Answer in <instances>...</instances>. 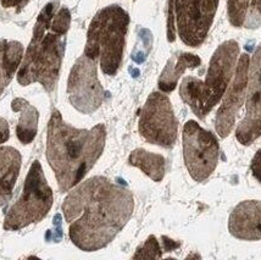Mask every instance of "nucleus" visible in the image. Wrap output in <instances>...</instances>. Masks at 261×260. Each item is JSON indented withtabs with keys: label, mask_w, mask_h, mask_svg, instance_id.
Instances as JSON below:
<instances>
[{
	"label": "nucleus",
	"mask_w": 261,
	"mask_h": 260,
	"mask_svg": "<svg viewBox=\"0 0 261 260\" xmlns=\"http://www.w3.org/2000/svg\"><path fill=\"white\" fill-rule=\"evenodd\" d=\"M133 210L132 192L102 176L74 186L63 204L71 241L83 252L105 248L122 231Z\"/></svg>",
	"instance_id": "1"
},
{
	"label": "nucleus",
	"mask_w": 261,
	"mask_h": 260,
	"mask_svg": "<svg viewBox=\"0 0 261 260\" xmlns=\"http://www.w3.org/2000/svg\"><path fill=\"white\" fill-rule=\"evenodd\" d=\"M107 128L102 123L91 129L74 128L53 110L48 123L46 159L61 192L72 190L91 171L105 148Z\"/></svg>",
	"instance_id": "2"
},
{
	"label": "nucleus",
	"mask_w": 261,
	"mask_h": 260,
	"mask_svg": "<svg viewBox=\"0 0 261 260\" xmlns=\"http://www.w3.org/2000/svg\"><path fill=\"white\" fill-rule=\"evenodd\" d=\"M58 6V2L49 3L38 15L32 41L17 72L20 85L40 83L46 92H53L57 86L70 29L54 17Z\"/></svg>",
	"instance_id": "3"
},
{
	"label": "nucleus",
	"mask_w": 261,
	"mask_h": 260,
	"mask_svg": "<svg viewBox=\"0 0 261 260\" xmlns=\"http://www.w3.org/2000/svg\"><path fill=\"white\" fill-rule=\"evenodd\" d=\"M128 24V14L119 5L101 9L89 24L85 54L99 60L105 75H116L120 69Z\"/></svg>",
	"instance_id": "4"
},
{
	"label": "nucleus",
	"mask_w": 261,
	"mask_h": 260,
	"mask_svg": "<svg viewBox=\"0 0 261 260\" xmlns=\"http://www.w3.org/2000/svg\"><path fill=\"white\" fill-rule=\"evenodd\" d=\"M54 196L39 162H34L24 181L22 194L11 206L4 221L5 230L16 231L43 220L50 212Z\"/></svg>",
	"instance_id": "5"
},
{
	"label": "nucleus",
	"mask_w": 261,
	"mask_h": 260,
	"mask_svg": "<svg viewBox=\"0 0 261 260\" xmlns=\"http://www.w3.org/2000/svg\"><path fill=\"white\" fill-rule=\"evenodd\" d=\"M238 55L239 45L232 39L223 42L214 53L206 79L204 82L201 81L200 98L197 109L194 110L195 116L200 120H205L207 114L215 108L225 94L236 71Z\"/></svg>",
	"instance_id": "6"
},
{
	"label": "nucleus",
	"mask_w": 261,
	"mask_h": 260,
	"mask_svg": "<svg viewBox=\"0 0 261 260\" xmlns=\"http://www.w3.org/2000/svg\"><path fill=\"white\" fill-rule=\"evenodd\" d=\"M183 158L189 175L203 182L215 171L219 163L220 145L214 133L189 120L183 127Z\"/></svg>",
	"instance_id": "7"
},
{
	"label": "nucleus",
	"mask_w": 261,
	"mask_h": 260,
	"mask_svg": "<svg viewBox=\"0 0 261 260\" xmlns=\"http://www.w3.org/2000/svg\"><path fill=\"white\" fill-rule=\"evenodd\" d=\"M138 129L148 143L163 148L175 145L178 122L166 94L153 92L149 95L142 109Z\"/></svg>",
	"instance_id": "8"
},
{
	"label": "nucleus",
	"mask_w": 261,
	"mask_h": 260,
	"mask_svg": "<svg viewBox=\"0 0 261 260\" xmlns=\"http://www.w3.org/2000/svg\"><path fill=\"white\" fill-rule=\"evenodd\" d=\"M70 103L82 114H93L104 101V88L98 79L97 60L83 54L71 70L67 81Z\"/></svg>",
	"instance_id": "9"
},
{
	"label": "nucleus",
	"mask_w": 261,
	"mask_h": 260,
	"mask_svg": "<svg viewBox=\"0 0 261 260\" xmlns=\"http://www.w3.org/2000/svg\"><path fill=\"white\" fill-rule=\"evenodd\" d=\"M219 0H173L177 31L182 42L199 46L209 33Z\"/></svg>",
	"instance_id": "10"
},
{
	"label": "nucleus",
	"mask_w": 261,
	"mask_h": 260,
	"mask_svg": "<svg viewBox=\"0 0 261 260\" xmlns=\"http://www.w3.org/2000/svg\"><path fill=\"white\" fill-rule=\"evenodd\" d=\"M247 111L236 129L239 143L250 145L261 136V44L249 63L247 87Z\"/></svg>",
	"instance_id": "11"
},
{
	"label": "nucleus",
	"mask_w": 261,
	"mask_h": 260,
	"mask_svg": "<svg viewBox=\"0 0 261 260\" xmlns=\"http://www.w3.org/2000/svg\"><path fill=\"white\" fill-rule=\"evenodd\" d=\"M249 63V57L247 54H242L236 66L233 81L226 89L221 107L216 113L215 128L221 138L227 137L234 127L236 117L247 97Z\"/></svg>",
	"instance_id": "12"
},
{
	"label": "nucleus",
	"mask_w": 261,
	"mask_h": 260,
	"mask_svg": "<svg viewBox=\"0 0 261 260\" xmlns=\"http://www.w3.org/2000/svg\"><path fill=\"white\" fill-rule=\"evenodd\" d=\"M228 230L242 241L261 240V200H244L232 210Z\"/></svg>",
	"instance_id": "13"
},
{
	"label": "nucleus",
	"mask_w": 261,
	"mask_h": 260,
	"mask_svg": "<svg viewBox=\"0 0 261 260\" xmlns=\"http://www.w3.org/2000/svg\"><path fill=\"white\" fill-rule=\"evenodd\" d=\"M21 169V154L12 147L0 148V205L11 197Z\"/></svg>",
	"instance_id": "14"
},
{
	"label": "nucleus",
	"mask_w": 261,
	"mask_h": 260,
	"mask_svg": "<svg viewBox=\"0 0 261 260\" xmlns=\"http://www.w3.org/2000/svg\"><path fill=\"white\" fill-rule=\"evenodd\" d=\"M201 60L197 55L191 53H179L173 55L167 61L166 66L159 79V88L164 93H170L176 88L177 82L187 69H195L200 65Z\"/></svg>",
	"instance_id": "15"
},
{
	"label": "nucleus",
	"mask_w": 261,
	"mask_h": 260,
	"mask_svg": "<svg viewBox=\"0 0 261 260\" xmlns=\"http://www.w3.org/2000/svg\"><path fill=\"white\" fill-rule=\"evenodd\" d=\"M23 46L16 41L0 39V95L20 66Z\"/></svg>",
	"instance_id": "16"
},
{
	"label": "nucleus",
	"mask_w": 261,
	"mask_h": 260,
	"mask_svg": "<svg viewBox=\"0 0 261 260\" xmlns=\"http://www.w3.org/2000/svg\"><path fill=\"white\" fill-rule=\"evenodd\" d=\"M129 165L142 170L148 177L155 182H160L166 172V160L160 154L150 153L144 149H135L128 157Z\"/></svg>",
	"instance_id": "17"
},
{
	"label": "nucleus",
	"mask_w": 261,
	"mask_h": 260,
	"mask_svg": "<svg viewBox=\"0 0 261 260\" xmlns=\"http://www.w3.org/2000/svg\"><path fill=\"white\" fill-rule=\"evenodd\" d=\"M12 109L21 113L16 129L17 137L23 144H29L37 135V125H38L39 117L38 110L23 99H15L12 101Z\"/></svg>",
	"instance_id": "18"
},
{
	"label": "nucleus",
	"mask_w": 261,
	"mask_h": 260,
	"mask_svg": "<svg viewBox=\"0 0 261 260\" xmlns=\"http://www.w3.org/2000/svg\"><path fill=\"white\" fill-rule=\"evenodd\" d=\"M251 0H228V20L232 26L243 27Z\"/></svg>",
	"instance_id": "19"
},
{
	"label": "nucleus",
	"mask_w": 261,
	"mask_h": 260,
	"mask_svg": "<svg viewBox=\"0 0 261 260\" xmlns=\"http://www.w3.org/2000/svg\"><path fill=\"white\" fill-rule=\"evenodd\" d=\"M163 256L160 244L158 242L156 237L149 236L144 243L136 250V254L133 255L135 259H160Z\"/></svg>",
	"instance_id": "20"
},
{
	"label": "nucleus",
	"mask_w": 261,
	"mask_h": 260,
	"mask_svg": "<svg viewBox=\"0 0 261 260\" xmlns=\"http://www.w3.org/2000/svg\"><path fill=\"white\" fill-rule=\"evenodd\" d=\"M261 24V0H251L243 27L249 30L257 29Z\"/></svg>",
	"instance_id": "21"
},
{
	"label": "nucleus",
	"mask_w": 261,
	"mask_h": 260,
	"mask_svg": "<svg viewBox=\"0 0 261 260\" xmlns=\"http://www.w3.org/2000/svg\"><path fill=\"white\" fill-rule=\"evenodd\" d=\"M167 39L173 42L176 39V15L173 0H169V12H167Z\"/></svg>",
	"instance_id": "22"
},
{
	"label": "nucleus",
	"mask_w": 261,
	"mask_h": 260,
	"mask_svg": "<svg viewBox=\"0 0 261 260\" xmlns=\"http://www.w3.org/2000/svg\"><path fill=\"white\" fill-rule=\"evenodd\" d=\"M250 170L254 177H255L259 182H261V149L256 151L253 160H251Z\"/></svg>",
	"instance_id": "23"
},
{
	"label": "nucleus",
	"mask_w": 261,
	"mask_h": 260,
	"mask_svg": "<svg viewBox=\"0 0 261 260\" xmlns=\"http://www.w3.org/2000/svg\"><path fill=\"white\" fill-rule=\"evenodd\" d=\"M10 131H9V125L3 117H0V144L4 143L9 139Z\"/></svg>",
	"instance_id": "24"
},
{
	"label": "nucleus",
	"mask_w": 261,
	"mask_h": 260,
	"mask_svg": "<svg viewBox=\"0 0 261 260\" xmlns=\"http://www.w3.org/2000/svg\"><path fill=\"white\" fill-rule=\"evenodd\" d=\"M30 0H2V4L4 8H17L22 9Z\"/></svg>",
	"instance_id": "25"
}]
</instances>
